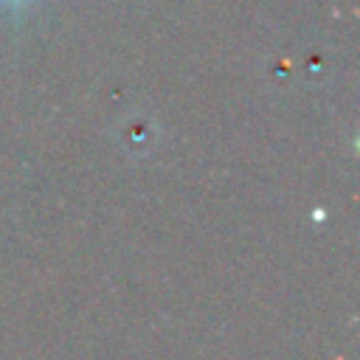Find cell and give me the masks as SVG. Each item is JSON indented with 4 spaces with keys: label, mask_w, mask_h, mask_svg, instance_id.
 Returning <instances> with one entry per match:
<instances>
[]
</instances>
